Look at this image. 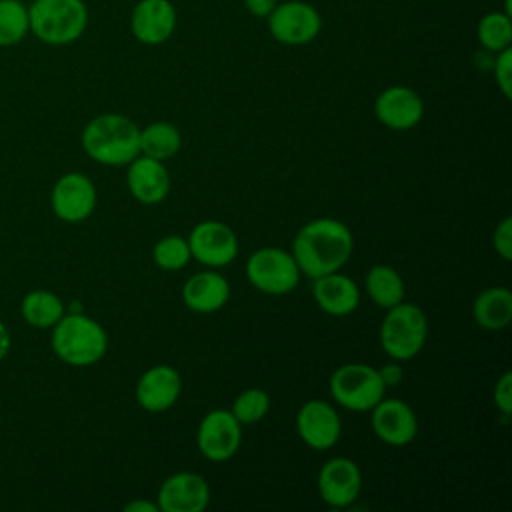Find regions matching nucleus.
Listing matches in <instances>:
<instances>
[{"label": "nucleus", "instance_id": "nucleus-1", "mask_svg": "<svg viewBox=\"0 0 512 512\" xmlns=\"http://www.w3.org/2000/svg\"><path fill=\"white\" fill-rule=\"evenodd\" d=\"M292 256L300 272L318 278L340 270L354 252L350 228L336 218H314L306 222L292 240Z\"/></svg>", "mask_w": 512, "mask_h": 512}, {"label": "nucleus", "instance_id": "nucleus-2", "mask_svg": "<svg viewBox=\"0 0 512 512\" xmlns=\"http://www.w3.org/2000/svg\"><path fill=\"white\" fill-rule=\"evenodd\" d=\"M140 128L124 114L104 112L82 128L80 144L88 158L102 166H128L138 154Z\"/></svg>", "mask_w": 512, "mask_h": 512}, {"label": "nucleus", "instance_id": "nucleus-3", "mask_svg": "<svg viewBox=\"0 0 512 512\" xmlns=\"http://www.w3.org/2000/svg\"><path fill=\"white\" fill-rule=\"evenodd\" d=\"M50 330L52 352L68 366H92L102 360L108 350L106 330L84 312H66Z\"/></svg>", "mask_w": 512, "mask_h": 512}, {"label": "nucleus", "instance_id": "nucleus-4", "mask_svg": "<svg viewBox=\"0 0 512 512\" xmlns=\"http://www.w3.org/2000/svg\"><path fill=\"white\" fill-rule=\"evenodd\" d=\"M28 20L30 34L42 44L66 46L86 32L88 6L84 0H32Z\"/></svg>", "mask_w": 512, "mask_h": 512}, {"label": "nucleus", "instance_id": "nucleus-5", "mask_svg": "<svg viewBox=\"0 0 512 512\" xmlns=\"http://www.w3.org/2000/svg\"><path fill=\"white\" fill-rule=\"evenodd\" d=\"M428 336V320L420 306L398 302L386 310L380 324V346L396 362L412 360L420 354Z\"/></svg>", "mask_w": 512, "mask_h": 512}, {"label": "nucleus", "instance_id": "nucleus-6", "mask_svg": "<svg viewBox=\"0 0 512 512\" xmlns=\"http://www.w3.org/2000/svg\"><path fill=\"white\" fill-rule=\"evenodd\" d=\"M332 400L352 412L372 410L386 392L378 368L364 362H348L338 366L328 382Z\"/></svg>", "mask_w": 512, "mask_h": 512}, {"label": "nucleus", "instance_id": "nucleus-7", "mask_svg": "<svg viewBox=\"0 0 512 512\" xmlns=\"http://www.w3.org/2000/svg\"><path fill=\"white\" fill-rule=\"evenodd\" d=\"M300 268L292 252L278 246H264L254 250L246 260L248 282L264 294L284 296L300 282Z\"/></svg>", "mask_w": 512, "mask_h": 512}, {"label": "nucleus", "instance_id": "nucleus-8", "mask_svg": "<svg viewBox=\"0 0 512 512\" xmlns=\"http://www.w3.org/2000/svg\"><path fill=\"white\" fill-rule=\"evenodd\" d=\"M266 20L272 38L284 46L310 44L322 30L320 12L302 0L278 2Z\"/></svg>", "mask_w": 512, "mask_h": 512}, {"label": "nucleus", "instance_id": "nucleus-9", "mask_svg": "<svg viewBox=\"0 0 512 512\" xmlns=\"http://www.w3.org/2000/svg\"><path fill=\"white\" fill-rule=\"evenodd\" d=\"M200 454L210 462L230 460L242 444V424L230 410L214 408L204 414L196 430Z\"/></svg>", "mask_w": 512, "mask_h": 512}, {"label": "nucleus", "instance_id": "nucleus-10", "mask_svg": "<svg viewBox=\"0 0 512 512\" xmlns=\"http://www.w3.org/2000/svg\"><path fill=\"white\" fill-rule=\"evenodd\" d=\"M96 186L82 172L62 174L50 192V206L56 218L68 224L84 222L96 208Z\"/></svg>", "mask_w": 512, "mask_h": 512}, {"label": "nucleus", "instance_id": "nucleus-11", "mask_svg": "<svg viewBox=\"0 0 512 512\" xmlns=\"http://www.w3.org/2000/svg\"><path fill=\"white\" fill-rule=\"evenodd\" d=\"M188 246L194 260L208 268H222L236 260V232L220 220H202L188 234Z\"/></svg>", "mask_w": 512, "mask_h": 512}, {"label": "nucleus", "instance_id": "nucleus-12", "mask_svg": "<svg viewBox=\"0 0 512 512\" xmlns=\"http://www.w3.org/2000/svg\"><path fill=\"white\" fill-rule=\"evenodd\" d=\"M362 490L360 466L346 456L326 460L318 472V494L330 508L350 506Z\"/></svg>", "mask_w": 512, "mask_h": 512}, {"label": "nucleus", "instance_id": "nucleus-13", "mask_svg": "<svg viewBox=\"0 0 512 512\" xmlns=\"http://www.w3.org/2000/svg\"><path fill=\"white\" fill-rule=\"evenodd\" d=\"M296 432L312 450H328L340 440L342 422L326 400H308L296 412Z\"/></svg>", "mask_w": 512, "mask_h": 512}, {"label": "nucleus", "instance_id": "nucleus-14", "mask_svg": "<svg viewBox=\"0 0 512 512\" xmlns=\"http://www.w3.org/2000/svg\"><path fill=\"white\" fill-rule=\"evenodd\" d=\"M374 434L388 446H406L418 434V418L412 406L400 398H382L372 410Z\"/></svg>", "mask_w": 512, "mask_h": 512}, {"label": "nucleus", "instance_id": "nucleus-15", "mask_svg": "<svg viewBox=\"0 0 512 512\" xmlns=\"http://www.w3.org/2000/svg\"><path fill=\"white\" fill-rule=\"evenodd\" d=\"M156 504L162 512H202L210 504V486L196 472H176L160 484Z\"/></svg>", "mask_w": 512, "mask_h": 512}, {"label": "nucleus", "instance_id": "nucleus-16", "mask_svg": "<svg viewBox=\"0 0 512 512\" xmlns=\"http://www.w3.org/2000/svg\"><path fill=\"white\" fill-rule=\"evenodd\" d=\"M374 114L382 126L404 132L420 124L424 102L420 94L408 86H388L376 96Z\"/></svg>", "mask_w": 512, "mask_h": 512}, {"label": "nucleus", "instance_id": "nucleus-17", "mask_svg": "<svg viewBox=\"0 0 512 512\" xmlns=\"http://www.w3.org/2000/svg\"><path fill=\"white\" fill-rule=\"evenodd\" d=\"M176 8L170 0H138L130 14L132 36L146 46L164 44L176 30Z\"/></svg>", "mask_w": 512, "mask_h": 512}, {"label": "nucleus", "instance_id": "nucleus-18", "mask_svg": "<svg viewBox=\"0 0 512 512\" xmlns=\"http://www.w3.org/2000/svg\"><path fill=\"white\" fill-rule=\"evenodd\" d=\"M182 392V378L170 364L150 366L136 382V402L146 412L170 410Z\"/></svg>", "mask_w": 512, "mask_h": 512}, {"label": "nucleus", "instance_id": "nucleus-19", "mask_svg": "<svg viewBox=\"0 0 512 512\" xmlns=\"http://www.w3.org/2000/svg\"><path fill=\"white\" fill-rule=\"evenodd\" d=\"M126 186L130 194L146 206L162 202L170 192V174L164 162L138 154L126 172Z\"/></svg>", "mask_w": 512, "mask_h": 512}, {"label": "nucleus", "instance_id": "nucleus-20", "mask_svg": "<svg viewBox=\"0 0 512 512\" xmlns=\"http://www.w3.org/2000/svg\"><path fill=\"white\" fill-rule=\"evenodd\" d=\"M312 298L322 312L330 316H348L360 304V288L350 276L336 270L314 278Z\"/></svg>", "mask_w": 512, "mask_h": 512}, {"label": "nucleus", "instance_id": "nucleus-21", "mask_svg": "<svg viewBox=\"0 0 512 512\" xmlns=\"http://www.w3.org/2000/svg\"><path fill=\"white\" fill-rule=\"evenodd\" d=\"M230 300V282L214 270L190 276L182 286V302L188 310L198 314H212L222 310Z\"/></svg>", "mask_w": 512, "mask_h": 512}, {"label": "nucleus", "instance_id": "nucleus-22", "mask_svg": "<svg viewBox=\"0 0 512 512\" xmlns=\"http://www.w3.org/2000/svg\"><path fill=\"white\" fill-rule=\"evenodd\" d=\"M474 322L484 330H502L512 320V292L504 286L482 290L472 304Z\"/></svg>", "mask_w": 512, "mask_h": 512}, {"label": "nucleus", "instance_id": "nucleus-23", "mask_svg": "<svg viewBox=\"0 0 512 512\" xmlns=\"http://www.w3.org/2000/svg\"><path fill=\"white\" fill-rule=\"evenodd\" d=\"M20 314H22L24 322L30 324L32 328L48 330L66 314V306L58 294H54L50 290L36 288V290H30L22 298Z\"/></svg>", "mask_w": 512, "mask_h": 512}, {"label": "nucleus", "instance_id": "nucleus-24", "mask_svg": "<svg viewBox=\"0 0 512 512\" xmlns=\"http://www.w3.org/2000/svg\"><path fill=\"white\" fill-rule=\"evenodd\" d=\"M182 146V134L180 130L170 122H152L144 128H140L138 136V148L142 156L154 158V160H168L178 154Z\"/></svg>", "mask_w": 512, "mask_h": 512}, {"label": "nucleus", "instance_id": "nucleus-25", "mask_svg": "<svg viewBox=\"0 0 512 512\" xmlns=\"http://www.w3.org/2000/svg\"><path fill=\"white\" fill-rule=\"evenodd\" d=\"M364 284L370 300L382 310H388L404 300V280L400 272L388 264L372 266Z\"/></svg>", "mask_w": 512, "mask_h": 512}, {"label": "nucleus", "instance_id": "nucleus-26", "mask_svg": "<svg viewBox=\"0 0 512 512\" xmlns=\"http://www.w3.org/2000/svg\"><path fill=\"white\" fill-rule=\"evenodd\" d=\"M28 34V6L22 0H0V48L16 46Z\"/></svg>", "mask_w": 512, "mask_h": 512}, {"label": "nucleus", "instance_id": "nucleus-27", "mask_svg": "<svg viewBox=\"0 0 512 512\" xmlns=\"http://www.w3.org/2000/svg\"><path fill=\"white\" fill-rule=\"evenodd\" d=\"M476 38L480 46L492 54H498L512 44V20L506 12H488L476 26Z\"/></svg>", "mask_w": 512, "mask_h": 512}, {"label": "nucleus", "instance_id": "nucleus-28", "mask_svg": "<svg viewBox=\"0 0 512 512\" xmlns=\"http://www.w3.org/2000/svg\"><path fill=\"white\" fill-rule=\"evenodd\" d=\"M190 246L188 240L176 234L160 238L152 248V260L160 270L178 272L190 262Z\"/></svg>", "mask_w": 512, "mask_h": 512}, {"label": "nucleus", "instance_id": "nucleus-29", "mask_svg": "<svg viewBox=\"0 0 512 512\" xmlns=\"http://www.w3.org/2000/svg\"><path fill=\"white\" fill-rule=\"evenodd\" d=\"M230 412L242 426L256 424L270 412V396L262 388H246L234 398Z\"/></svg>", "mask_w": 512, "mask_h": 512}, {"label": "nucleus", "instance_id": "nucleus-30", "mask_svg": "<svg viewBox=\"0 0 512 512\" xmlns=\"http://www.w3.org/2000/svg\"><path fill=\"white\" fill-rule=\"evenodd\" d=\"M494 80L504 94V98L512 96V48H506L494 58Z\"/></svg>", "mask_w": 512, "mask_h": 512}, {"label": "nucleus", "instance_id": "nucleus-31", "mask_svg": "<svg viewBox=\"0 0 512 512\" xmlns=\"http://www.w3.org/2000/svg\"><path fill=\"white\" fill-rule=\"evenodd\" d=\"M492 246L502 260L508 262L512 258V218L510 216H504L496 224L492 234Z\"/></svg>", "mask_w": 512, "mask_h": 512}, {"label": "nucleus", "instance_id": "nucleus-32", "mask_svg": "<svg viewBox=\"0 0 512 512\" xmlns=\"http://www.w3.org/2000/svg\"><path fill=\"white\" fill-rule=\"evenodd\" d=\"M492 400H494V406L500 410V414L504 418H508L512 412V372L506 370L496 380L494 390H492Z\"/></svg>", "mask_w": 512, "mask_h": 512}, {"label": "nucleus", "instance_id": "nucleus-33", "mask_svg": "<svg viewBox=\"0 0 512 512\" xmlns=\"http://www.w3.org/2000/svg\"><path fill=\"white\" fill-rule=\"evenodd\" d=\"M276 4H278V0H244L246 10L258 18H266L274 10Z\"/></svg>", "mask_w": 512, "mask_h": 512}, {"label": "nucleus", "instance_id": "nucleus-34", "mask_svg": "<svg viewBox=\"0 0 512 512\" xmlns=\"http://www.w3.org/2000/svg\"><path fill=\"white\" fill-rule=\"evenodd\" d=\"M378 372H380L384 386H396L402 380V368L398 364H386V366L378 368Z\"/></svg>", "mask_w": 512, "mask_h": 512}, {"label": "nucleus", "instance_id": "nucleus-35", "mask_svg": "<svg viewBox=\"0 0 512 512\" xmlns=\"http://www.w3.org/2000/svg\"><path fill=\"white\" fill-rule=\"evenodd\" d=\"M124 512H160L156 502H148V500H132L128 504H124Z\"/></svg>", "mask_w": 512, "mask_h": 512}, {"label": "nucleus", "instance_id": "nucleus-36", "mask_svg": "<svg viewBox=\"0 0 512 512\" xmlns=\"http://www.w3.org/2000/svg\"><path fill=\"white\" fill-rule=\"evenodd\" d=\"M10 346H12V336H10V330L6 328V324L0 320V362L8 356L10 352Z\"/></svg>", "mask_w": 512, "mask_h": 512}]
</instances>
